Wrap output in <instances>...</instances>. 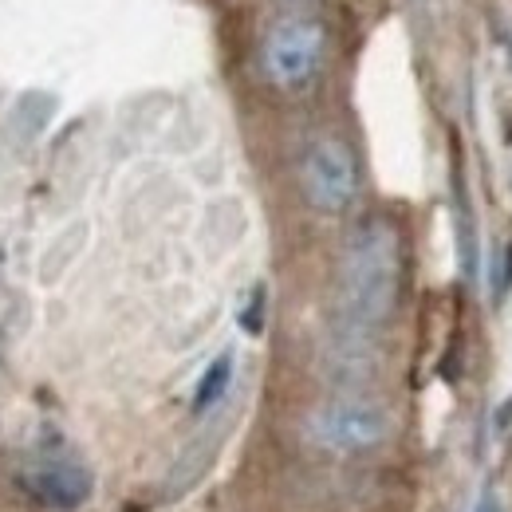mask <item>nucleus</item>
Returning <instances> with one entry per match:
<instances>
[{
    "label": "nucleus",
    "mask_w": 512,
    "mask_h": 512,
    "mask_svg": "<svg viewBox=\"0 0 512 512\" xmlns=\"http://www.w3.org/2000/svg\"><path fill=\"white\" fill-rule=\"evenodd\" d=\"M402 284V245L394 225L367 221L343 249L339 264V331L351 347H363L394 312Z\"/></svg>",
    "instance_id": "obj_1"
},
{
    "label": "nucleus",
    "mask_w": 512,
    "mask_h": 512,
    "mask_svg": "<svg viewBox=\"0 0 512 512\" xmlns=\"http://www.w3.org/2000/svg\"><path fill=\"white\" fill-rule=\"evenodd\" d=\"M304 434L323 453L351 457V453L383 446L390 434V414L383 402H371V398H331L308 414Z\"/></svg>",
    "instance_id": "obj_2"
},
{
    "label": "nucleus",
    "mask_w": 512,
    "mask_h": 512,
    "mask_svg": "<svg viewBox=\"0 0 512 512\" xmlns=\"http://www.w3.org/2000/svg\"><path fill=\"white\" fill-rule=\"evenodd\" d=\"M323 52H327V32L320 20L312 16H284L268 28L260 60H264V75L276 87H304L316 79V71L323 67Z\"/></svg>",
    "instance_id": "obj_3"
},
{
    "label": "nucleus",
    "mask_w": 512,
    "mask_h": 512,
    "mask_svg": "<svg viewBox=\"0 0 512 512\" xmlns=\"http://www.w3.org/2000/svg\"><path fill=\"white\" fill-rule=\"evenodd\" d=\"M20 485L28 489L32 501H40L44 509L56 512L83 509L91 501V493H95V477L83 465V457L60 446V442L40 446L20 465Z\"/></svg>",
    "instance_id": "obj_4"
},
{
    "label": "nucleus",
    "mask_w": 512,
    "mask_h": 512,
    "mask_svg": "<svg viewBox=\"0 0 512 512\" xmlns=\"http://www.w3.org/2000/svg\"><path fill=\"white\" fill-rule=\"evenodd\" d=\"M304 193L320 213H347L359 197V162L339 138H316L300 166Z\"/></svg>",
    "instance_id": "obj_5"
},
{
    "label": "nucleus",
    "mask_w": 512,
    "mask_h": 512,
    "mask_svg": "<svg viewBox=\"0 0 512 512\" xmlns=\"http://www.w3.org/2000/svg\"><path fill=\"white\" fill-rule=\"evenodd\" d=\"M233 367H237L233 351H221V355L201 371V379H197V386H193V414L213 410V406L229 394V386H233Z\"/></svg>",
    "instance_id": "obj_6"
}]
</instances>
